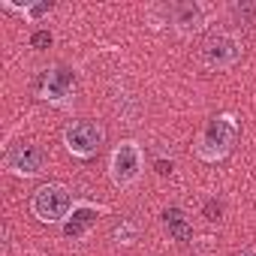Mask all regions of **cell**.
<instances>
[{"label":"cell","mask_w":256,"mask_h":256,"mask_svg":"<svg viewBox=\"0 0 256 256\" xmlns=\"http://www.w3.org/2000/svg\"><path fill=\"white\" fill-rule=\"evenodd\" d=\"M235 142H238V120L232 114H217V118L208 120V126L202 130L196 154L205 163H220L223 157L232 154Z\"/></svg>","instance_id":"cell-1"},{"label":"cell","mask_w":256,"mask_h":256,"mask_svg":"<svg viewBox=\"0 0 256 256\" xmlns=\"http://www.w3.org/2000/svg\"><path fill=\"white\" fill-rule=\"evenodd\" d=\"M102 139H106L102 126H100L96 120H88V118L70 120L66 130H64V145H66V151H70L72 157H78V160L96 157L100 148H102Z\"/></svg>","instance_id":"cell-2"},{"label":"cell","mask_w":256,"mask_h":256,"mask_svg":"<svg viewBox=\"0 0 256 256\" xmlns=\"http://www.w3.org/2000/svg\"><path fill=\"white\" fill-rule=\"evenodd\" d=\"M30 211L42 223H60L72 211V193L64 184H42L30 199Z\"/></svg>","instance_id":"cell-3"},{"label":"cell","mask_w":256,"mask_h":256,"mask_svg":"<svg viewBox=\"0 0 256 256\" xmlns=\"http://www.w3.org/2000/svg\"><path fill=\"white\" fill-rule=\"evenodd\" d=\"M241 54H244V42L238 34H229V30L211 34L202 46V64L208 70H229L241 60Z\"/></svg>","instance_id":"cell-4"},{"label":"cell","mask_w":256,"mask_h":256,"mask_svg":"<svg viewBox=\"0 0 256 256\" xmlns=\"http://www.w3.org/2000/svg\"><path fill=\"white\" fill-rule=\"evenodd\" d=\"M142 169H145L142 145H136V142H120V145L112 151L108 172H112V181H114L118 187H130L133 181H139Z\"/></svg>","instance_id":"cell-5"},{"label":"cell","mask_w":256,"mask_h":256,"mask_svg":"<svg viewBox=\"0 0 256 256\" xmlns=\"http://www.w3.org/2000/svg\"><path fill=\"white\" fill-rule=\"evenodd\" d=\"M72 90H76V76L66 66H52L36 82V96L48 100V102H58V106H64L72 96Z\"/></svg>","instance_id":"cell-6"},{"label":"cell","mask_w":256,"mask_h":256,"mask_svg":"<svg viewBox=\"0 0 256 256\" xmlns=\"http://www.w3.org/2000/svg\"><path fill=\"white\" fill-rule=\"evenodd\" d=\"M46 151L40 148V145H34V142H22V145H16L10 154H6V169L12 172V175H22V178H34V175H40L42 169H46Z\"/></svg>","instance_id":"cell-7"},{"label":"cell","mask_w":256,"mask_h":256,"mask_svg":"<svg viewBox=\"0 0 256 256\" xmlns=\"http://www.w3.org/2000/svg\"><path fill=\"white\" fill-rule=\"evenodd\" d=\"M172 24L181 36H193L205 28V10L199 4H175L172 6Z\"/></svg>","instance_id":"cell-8"},{"label":"cell","mask_w":256,"mask_h":256,"mask_svg":"<svg viewBox=\"0 0 256 256\" xmlns=\"http://www.w3.org/2000/svg\"><path fill=\"white\" fill-rule=\"evenodd\" d=\"M96 220V208H90V205H82V208H76L72 211V217L64 223V235L66 238H82L88 229H90V223Z\"/></svg>","instance_id":"cell-9"},{"label":"cell","mask_w":256,"mask_h":256,"mask_svg":"<svg viewBox=\"0 0 256 256\" xmlns=\"http://www.w3.org/2000/svg\"><path fill=\"white\" fill-rule=\"evenodd\" d=\"M163 223H166V229H169V235L175 238V241H190L193 238V226L187 223V217H184V211H178V208H169L166 214H163Z\"/></svg>","instance_id":"cell-10"},{"label":"cell","mask_w":256,"mask_h":256,"mask_svg":"<svg viewBox=\"0 0 256 256\" xmlns=\"http://www.w3.org/2000/svg\"><path fill=\"white\" fill-rule=\"evenodd\" d=\"M112 235H114L120 244H133V241H136V226H133L130 220H120V223L114 226V232H112Z\"/></svg>","instance_id":"cell-11"},{"label":"cell","mask_w":256,"mask_h":256,"mask_svg":"<svg viewBox=\"0 0 256 256\" xmlns=\"http://www.w3.org/2000/svg\"><path fill=\"white\" fill-rule=\"evenodd\" d=\"M30 46H34V48H48V46H52V34H48V30H36V34L30 36Z\"/></svg>","instance_id":"cell-12"},{"label":"cell","mask_w":256,"mask_h":256,"mask_svg":"<svg viewBox=\"0 0 256 256\" xmlns=\"http://www.w3.org/2000/svg\"><path fill=\"white\" fill-rule=\"evenodd\" d=\"M205 217H208V220H217V217H220V205H217V202H208V205H205Z\"/></svg>","instance_id":"cell-13"},{"label":"cell","mask_w":256,"mask_h":256,"mask_svg":"<svg viewBox=\"0 0 256 256\" xmlns=\"http://www.w3.org/2000/svg\"><path fill=\"white\" fill-rule=\"evenodd\" d=\"M241 256H256V250H244V253H241Z\"/></svg>","instance_id":"cell-14"}]
</instances>
